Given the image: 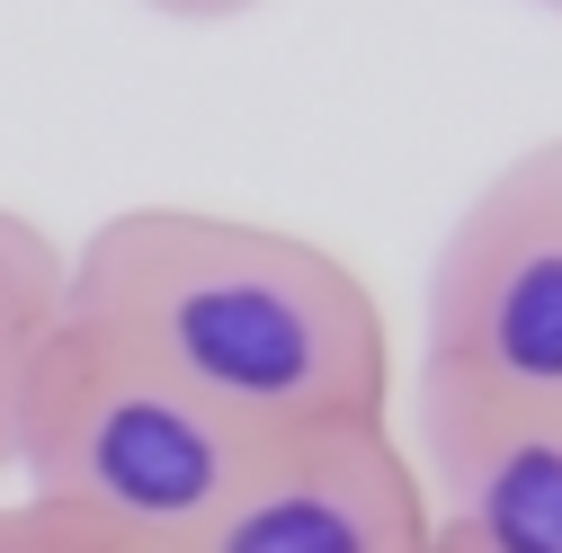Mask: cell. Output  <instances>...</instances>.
Returning <instances> with one entry per match:
<instances>
[{"instance_id": "4", "label": "cell", "mask_w": 562, "mask_h": 553, "mask_svg": "<svg viewBox=\"0 0 562 553\" xmlns=\"http://www.w3.org/2000/svg\"><path fill=\"white\" fill-rule=\"evenodd\" d=\"M188 553H438V527L393 420H339L268 438Z\"/></svg>"}, {"instance_id": "1", "label": "cell", "mask_w": 562, "mask_h": 553, "mask_svg": "<svg viewBox=\"0 0 562 553\" xmlns=\"http://www.w3.org/2000/svg\"><path fill=\"white\" fill-rule=\"evenodd\" d=\"M63 330L161 375L241 438L393 420V339L367 276L313 233L125 205L63 241Z\"/></svg>"}, {"instance_id": "2", "label": "cell", "mask_w": 562, "mask_h": 553, "mask_svg": "<svg viewBox=\"0 0 562 553\" xmlns=\"http://www.w3.org/2000/svg\"><path fill=\"white\" fill-rule=\"evenodd\" d=\"M259 447L268 438H241L233 420L170 393L161 375L108 358L99 339L54 330V349L36 358L19 402L10 482L36 509H63L153 553H188Z\"/></svg>"}, {"instance_id": "6", "label": "cell", "mask_w": 562, "mask_h": 553, "mask_svg": "<svg viewBox=\"0 0 562 553\" xmlns=\"http://www.w3.org/2000/svg\"><path fill=\"white\" fill-rule=\"evenodd\" d=\"M54 330H63V241L36 215L0 205V482H10L27 375L54 349Z\"/></svg>"}, {"instance_id": "9", "label": "cell", "mask_w": 562, "mask_h": 553, "mask_svg": "<svg viewBox=\"0 0 562 553\" xmlns=\"http://www.w3.org/2000/svg\"><path fill=\"white\" fill-rule=\"evenodd\" d=\"M527 10H562V0H527Z\"/></svg>"}, {"instance_id": "5", "label": "cell", "mask_w": 562, "mask_h": 553, "mask_svg": "<svg viewBox=\"0 0 562 553\" xmlns=\"http://www.w3.org/2000/svg\"><path fill=\"white\" fill-rule=\"evenodd\" d=\"M411 464L438 553H562V410H491L419 384Z\"/></svg>"}, {"instance_id": "8", "label": "cell", "mask_w": 562, "mask_h": 553, "mask_svg": "<svg viewBox=\"0 0 562 553\" xmlns=\"http://www.w3.org/2000/svg\"><path fill=\"white\" fill-rule=\"evenodd\" d=\"M144 10H161V19H179V27H224V19H250L259 0H144Z\"/></svg>"}, {"instance_id": "3", "label": "cell", "mask_w": 562, "mask_h": 553, "mask_svg": "<svg viewBox=\"0 0 562 553\" xmlns=\"http://www.w3.org/2000/svg\"><path fill=\"white\" fill-rule=\"evenodd\" d=\"M419 384L491 410H562V134L509 153L438 241Z\"/></svg>"}, {"instance_id": "7", "label": "cell", "mask_w": 562, "mask_h": 553, "mask_svg": "<svg viewBox=\"0 0 562 553\" xmlns=\"http://www.w3.org/2000/svg\"><path fill=\"white\" fill-rule=\"evenodd\" d=\"M0 553H153V544H125L108 527H81L63 509H36L19 492H0Z\"/></svg>"}]
</instances>
